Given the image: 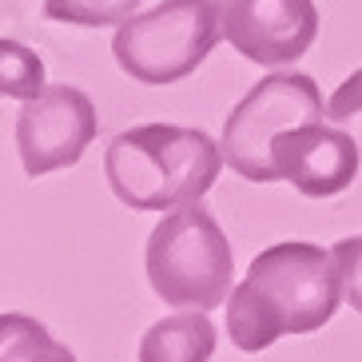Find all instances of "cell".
Listing matches in <instances>:
<instances>
[{
  "label": "cell",
  "mask_w": 362,
  "mask_h": 362,
  "mask_svg": "<svg viewBox=\"0 0 362 362\" xmlns=\"http://www.w3.org/2000/svg\"><path fill=\"white\" fill-rule=\"evenodd\" d=\"M342 307L334 255L307 239L259 251L243 283L227 298V339L247 354L275 346L287 334H315Z\"/></svg>",
  "instance_id": "obj_1"
},
{
  "label": "cell",
  "mask_w": 362,
  "mask_h": 362,
  "mask_svg": "<svg viewBox=\"0 0 362 362\" xmlns=\"http://www.w3.org/2000/svg\"><path fill=\"white\" fill-rule=\"evenodd\" d=\"M223 163V144L180 124H139L119 132L104 151L107 187L132 211H175L203 199Z\"/></svg>",
  "instance_id": "obj_2"
},
{
  "label": "cell",
  "mask_w": 362,
  "mask_h": 362,
  "mask_svg": "<svg viewBox=\"0 0 362 362\" xmlns=\"http://www.w3.org/2000/svg\"><path fill=\"white\" fill-rule=\"evenodd\" d=\"M148 283L175 310L227 307L235 291V251L223 227L199 199L183 203L148 235Z\"/></svg>",
  "instance_id": "obj_3"
},
{
  "label": "cell",
  "mask_w": 362,
  "mask_h": 362,
  "mask_svg": "<svg viewBox=\"0 0 362 362\" xmlns=\"http://www.w3.org/2000/svg\"><path fill=\"white\" fill-rule=\"evenodd\" d=\"M223 40L215 0H163L116 28L112 56L136 84L187 80Z\"/></svg>",
  "instance_id": "obj_4"
},
{
  "label": "cell",
  "mask_w": 362,
  "mask_h": 362,
  "mask_svg": "<svg viewBox=\"0 0 362 362\" xmlns=\"http://www.w3.org/2000/svg\"><path fill=\"white\" fill-rule=\"evenodd\" d=\"M319 84L307 72H271L247 92L223 124V160L247 183H275V139L291 128L327 119Z\"/></svg>",
  "instance_id": "obj_5"
},
{
  "label": "cell",
  "mask_w": 362,
  "mask_h": 362,
  "mask_svg": "<svg viewBox=\"0 0 362 362\" xmlns=\"http://www.w3.org/2000/svg\"><path fill=\"white\" fill-rule=\"evenodd\" d=\"M96 104L72 84H48L16 116V151L24 171L40 180L60 168L80 163L88 144L96 139Z\"/></svg>",
  "instance_id": "obj_6"
},
{
  "label": "cell",
  "mask_w": 362,
  "mask_h": 362,
  "mask_svg": "<svg viewBox=\"0 0 362 362\" xmlns=\"http://www.w3.org/2000/svg\"><path fill=\"white\" fill-rule=\"evenodd\" d=\"M223 40L259 68L295 64L319 36L315 0H215Z\"/></svg>",
  "instance_id": "obj_7"
},
{
  "label": "cell",
  "mask_w": 362,
  "mask_h": 362,
  "mask_svg": "<svg viewBox=\"0 0 362 362\" xmlns=\"http://www.w3.org/2000/svg\"><path fill=\"white\" fill-rule=\"evenodd\" d=\"M275 171L287 180L298 195L307 199H330L342 195L358 175V144L342 128H330L327 119L291 128L287 136L275 139Z\"/></svg>",
  "instance_id": "obj_8"
},
{
  "label": "cell",
  "mask_w": 362,
  "mask_h": 362,
  "mask_svg": "<svg viewBox=\"0 0 362 362\" xmlns=\"http://www.w3.org/2000/svg\"><path fill=\"white\" fill-rule=\"evenodd\" d=\"M219 330L207 310H175L139 339V362H211Z\"/></svg>",
  "instance_id": "obj_9"
},
{
  "label": "cell",
  "mask_w": 362,
  "mask_h": 362,
  "mask_svg": "<svg viewBox=\"0 0 362 362\" xmlns=\"http://www.w3.org/2000/svg\"><path fill=\"white\" fill-rule=\"evenodd\" d=\"M0 362H76V354L40 319L8 310L0 315Z\"/></svg>",
  "instance_id": "obj_10"
},
{
  "label": "cell",
  "mask_w": 362,
  "mask_h": 362,
  "mask_svg": "<svg viewBox=\"0 0 362 362\" xmlns=\"http://www.w3.org/2000/svg\"><path fill=\"white\" fill-rule=\"evenodd\" d=\"M44 60L21 40H0V96L4 100H36L44 92Z\"/></svg>",
  "instance_id": "obj_11"
},
{
  "label": "cell",
  "mask_w": 362,
  "mask_h": 362,
  "mask_svg": "<svg viewBox=\"0 0 362 362\" xmlns=\"http://www.w3.org/2000/svg\"><path fill=\"white\" fill-rule=\"evenodd\" d=\"M144 0H44V16L60 24H80V28H107L136 16Z\"/></svg>",
  "instance_id": "obj_12"
},
{
  "label": "cell",
  "mask_w": 362,
  "mask_h": 362,
  "mask_svg": "<svg viewBox=\"0 0 362 362\" xmlns=\"http://www.w3.org/2000/svg\"><path fill=\"white\" fill-rule=\"evenodd\" d=\"M334 267H339V283H342V303L354 307L362 315V235H346L330 247Z\"/></svg>",
  "instance_id": "obj_13"
},
{
  "label": "cell",
  "mask_w": 362,
  "mask_h": 362,
  "mask_svg": "<svg viewBox=\"0 0 362 362\" xmlns=\"http://www.w3.org/2000/svg\"><path fill=\"white\" fill-rule=\"evenodd\" d=\"M327 104H330L327 116L334 119V124H346V119L362 116V68H358V72H351L339 88H334V96H330Z\"/></svg>",
  "instance_id": "obj_14"
}]
</instances>
